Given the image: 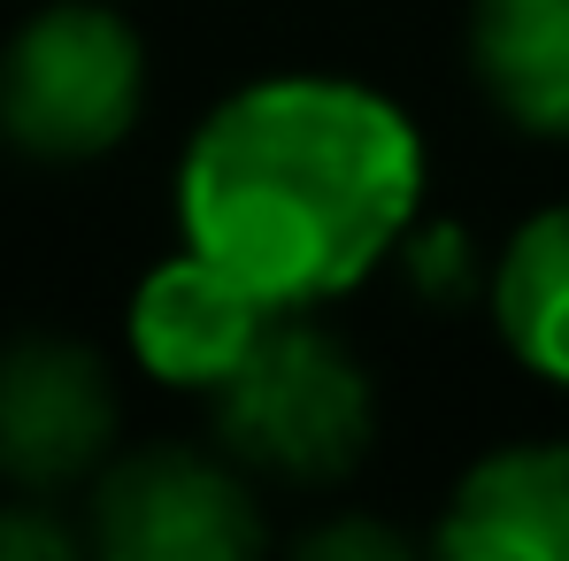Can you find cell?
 <instances>
[{
	"mask_svg": "<svg viewBox=\"0 0 569 561\" xmlns=\"http://www.w3.org/2000/svg\"><path fill=\"white\" fill-rule=\"evenodd\" d=\"M423 139L385 93L292 70L239 86L178 162V231L192 254L278 308L339 300L416 231Z\"/></svg>",
	"mask_w": 569,
	"mask_h": 561,
	"instance_id": "1",
	"label": "cell"
},
{
	"mask_svg": "<svg viewBox=\"0 0 569 561\" xmlns=\"http://www.w3.org/2000/svg\"><path fill=\"white\" fill-rule=\"evenodd\" d=\"M300 315L308 308H284L262 347L216 384V431L239 469H270L284 484H339L378 439V392L331 331Z\"/></svg>",
	"mask_w": 569,
	"mask_h": 561,
	"instance_id": "2",
	"label": "cell"
},
{
	"mask_svg": "<svg viewBox=\"0 0 569 561\" xmlns=\"http://www.w3.org/2000/svg\"><path fill=\"white\" fill-rule=\"evenodd\" d=\"M147 108V47L108 0L39 8L0 54V131L47 162H93L123 147Z\"/></svg>",
	"mask_w": 569,
	"mask_h": 561,
	"instance_id": "3",
	"label": "cell"
},
{
	"mask_svg": "<svg viewBox=\"0 0 569 561\" xmlns=\"http://www.w3.org/2000/svg\"><path fill=\"white\" fill-rule=\"evenodd\" d=\"M93 547L116 561H239L262 547V508L239 462L200 447H139L100 462Z\"/></svg>",
	"mask_w": 569,
	"mask_h": 561,
	"instance_id": "4",
	"label": "cell"
},
{
	"mask_svg": "<svg viewBox=\"0 0 569 561\" xmlns=\"http://www.w3.org/2000/svg\"><path fill=\"white\" fill-rule=\"evenodd\" d=\"M116 447V377L78 339H16L0 354V477L62 492Z\"/></svg>",
	"mask_w": 569,
	"mask_h": 561,
	"instance_id": "5",
	"label": "cell"
},
{
	"mask_svg": "<svg viewBox=\"0 0 569 561\" xmlns=\"http://www.w3.org/2000/svg\"><path fill=\"white\" fill-rule=\"evenodd\" d=\"M278 315L284 308L270 292H254L247 278H231L223 262H208V254L186 247L162 270H147L139 292H131V354H139L147 377L216 400V384L262 347V331Z\"/></svg>",
	"mask_w": 569,
	"mask_h": 561,
	"instance_id": "6",
	"label": "cell"
},
{
	"mask_svg": "<svg viewBox=\"0 0 569 561\" xmlns=\"http://www.w3.org/2000/svg\"><path fill=\"white\" fill-rule=\"evenodd\" d=\"M431 539L455 561H569V447L539 439L470 462Z\"/></svg>",
	"mask_w": 569,
	"mask_h": 561,
	"instance_id": "7",
	"label": "cell"
},
{
	"mask_svg": "<svg viewBox=\"0 0 569 561\" xmlns=\"http://www.w3.org/2000/svg\"><path fill=\"white\" fill-rule=\"evenodd\" d=\"M470 62L523 131L569 139V0H470Z\"/></svg>",
	"mask_w": 569,
	"mask_h": 561,
	"instance_id": "8",
	"label": "cell"
},
{
	"mask_svg": "<svg viewBox=\"0 0 569 561\" xmlns=\"http://www.w3.org/2000/svg\"><path fill=\"white\" fill-rule=\"evenodd\" d=\"M492 323L531 377L569 392V200L539 208L492 262Z\"/></svg>",
	"mask_w": 569,
	"mask_h": 561,
	"instance_id": "9",
	"label": "cell"
},
{
	"mask_svg": "<svg viewBox=\"0 0 569 561\" xmlns=\"http://www.w3.org/2000/svg\"><path fill=\"white\" fill-rule=\"evenodd\" d=\"M70 554H78V531L39 492L0 508V561H70Z\"/></svg>",
	"mask_w": 569,
	"mask_h": 561,
	"instance_id": "10",
	"label": "cell"
},
{
	"mask_svg": "<svg viewBox=\"0 0 569 561\" xmlns=\"http://www.w3.org/2000/svg\"><path fill=\"white\" fill-rule=\"evenodd\" d=\"M408 270H416L423 292H462V278L477 270V254H470V239H462L455 223H439V231H416V239H408Z\"/></svg>",
	"mask_w": 569,
	"mask_h": 561,
	"instance_id": "11",
	"label": "cell"
},
{
	"mask_svg": "<svg viewBox=\"0 0 569 561\" xmlns=\"http://www.w3.org/2000/svg\"><path fill=\"white\" fill-rule=\"evenodd\" d=\"M300 554H316V561H339V554H355V561H400V554H408V539H400V531H385V523H316V531L300 539Z\"/></svg>",
	"mask_w": 569,
	"mask_h": 561,
	"instance_id": "12",
	"label": "cell"
}]
</instances>
